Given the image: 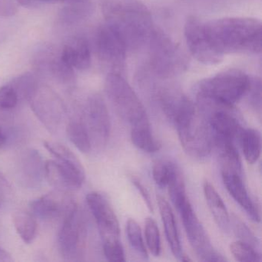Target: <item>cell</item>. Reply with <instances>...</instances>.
<instances>
[{"mask_svg": "<svg viewBox=\"0 0 262 262\" xmlns=\"http://www.w3.org/2000/svg\"><path fill=\"white\" fill-rule=\"evenodd\" d=\"M102 13L105 24L120 36L127 50L148 43L154 30L152 18L140 0H105Z\"/></svg>", "mask_w": 262, "mask_h": 262, "instance_id": "cell-1", "label": "cell"}, {"mask_svg": "<svg viewBox=\"0 0 262 262\" xmlns=\"http://www.w3.org/2000/svg\"><path fill=\"white\" fill-rule=\"evenodd\" d=\"M205 27L213 45L224 56L261 52V24L257 19L222 18L205 23Z\"/></svg>", "mask_w": 262, "mask_h": 262, "instance_id": "cell-2", "label": "cell"}, {"mask_svg": "<svg viewBox=\"0 0 262 262\" xmlns=\"http://www.w3.org/2000/svg\"><path fill=\"white\" fill-rule=\"evenodd\" d=\"M182 148L187 154L203 159L211 152L213 137L208 121L194 103L185 108L174 121Z\"/></svg>", "mask_w": 262, "mask_h": 262, "instance_id": "cell-3", "label": "cell"}, {"mask_svg": "<svg viewBox=\"0 0 262 262\" xmlns=\"http://www.w3.org/2000/svg\"><path fill=\"white\" fill-rule=\"evenodd\" d=\"M45 148L56 158L45 163V177L58 190L77 189L85 181V169L76 155L65 145L44 142Z\"/></svg>", "mask_w": 262, "mask_h": 262, "instance_id": "cell-4", "label": "cell"}, {"mask_svg": "<svg viewBox=\"0 0 262 262\" xmlns=\"http://www.w3.org/2000/svg\"><path fill=\"white\" fill-rule=\"evenodd\" d=\"M251 78L239 70H225L203 79L197 86V96L234 106L246 95Z\"/></svg>", "mask_w": 262, "mask_h": 262, "instance_id": "cell-5", "label": "cell"}, {"mask_svg": "<svg viewBox=\"0 0 262 262\" xmlns=\"http://www.w3.org/2000/svg\"><path fill=\"white\" fill-rule=\"evenodd\" d=\"M105 90L108 100L122 120L132 127L149 122L145 107L121 74L110 73L105 79Z\"/></svg>", "mask_w": 262, "mask_h": 262, "instance_id": "cell-6", "label": "cell"}, {"mask_svg": "<svg viewBox=\"0 0 262 262\" xmlns=\"http://www.w3.org/2000/svg\"><path fill=\"white\" fill-rule=\"evenodd\" d=\"M85 217L77 205L66 216L58 237L59 251L67 260H79L86 241Z\"/></svg>", "mask_w": 262, "mask_h": 262, "instance_id": "cell-7", "label": "cell"}, {"mask_svg": "<svg viewBox=\"0 0 262 262\" xmlns=\"http://www.w3.org/2000/svg\"><path fill=\"white\" fill-rule=\"evenodd\" d=\"M148 43L150 61L159 76L170 77L181 70L183 59L180 50L163 32L154 29Z\"/></svg>", "mask_w": 262, "mask_h": 262, "instance_id": "cell-8", "label": "cell"}, {"mask_svg": "<svg viewBox=\"0 0 262 262\" xmlns=\"http://www.w3.org/2000/svg\"><path fill=\"white\" fill-rule=\"evenodd\" d=\"M32 110L46 128L56 133L60 128L67 115L62 99L51 88L38 85L29 99Z\"/></svg>", "mask_w": 262, "mask_h": 262, "instance_id": "cell-9", "label": "cell"}, {"mask_svg": "<svg viewBox=\"0 0 262 262\" xmlns=\"http://www.w3.org/2000/svg\"><path fill=\"white\" fill-rule=\"evenodd\" d=\"M184 228L197 257L202 261H226L227 259L213 248L206 231L193 210L189 201L178 210Z\"/></svg>", "mask_w": 262, "mask_h": 262, "instance_id": "cell-10", "label": "cell"}, {"mask_svg": "<svg viewBox=\"0 0 262 262\" xmlns=\"http://www.w3.org/2000/svg\"><path fill=\"white\" fill-rule=\"evenodd\" d=\"M184 34L188 50L196 60L205 65H215L223 60L224 55L214 47L207 33L205 22L190 16L185 23Z\"/></svg>", "mask_w": 262, "mask_h": 262, "instance_id": "cell-11", "label": "cell"}, {"mask_svg": "<svg viewBox=\"0 0 262 262\" xmlns=\"http://www.w3.org/2000/svg\"><path fill=\"white\" fill-rule=\"evenodd\" d=\"M96 48L99 59L111 69V73L121 74L128 50L120 36L107 24L101 27L96 33Z\"/></svg>", "mask_w": 262, "mask_h": 262, "instance_id": "cell-12", "label": "cell"}, {"mask_svg": "<svg viewBox=\"0 0 262 262\" xmlns=\"http://www.w3.org/2000/svg\"><path fill=\"white\" fill-rule=\"evenodd\" d=\"M84 120L90 133L92 146L104 148L110 139L111 122L105 101L100 95L94 94L89 98Z\"/></svg>", "mask_w": 262, "mask_h": 262, "instance_id": "cell-13", "label": "cell"}, {"mask_svg": "<svg viewBox=\"0 0 262 262\" xmlns=\"http://www.w3.org/2000/svg\"><path fill=\"white\" fill-rule=\"evenodd\" d=\"M86 202L94 216L103 244L119 242V221L107 198L95 191L87 194Z\"/></svg>", "mask_w": 262, "mask_h": 262, "instance_id": "cell-14", "label": "cell"}, {"mask_svg": "<svg viewBox=\"0 0 262 262\" xmlns=\"http://www.w3.org/2000/svg\"><path fill=\"white\" fill-rule=\"evenodd\" d=\"M76 204L63 191L58 190L45 194L30 203L32 213L42 220H55L70 213Z\"/></svg>", "mask_w": 262, "mask_h": 262, "instance_id": "cell-15", "label": "cell"}, {"mask_svg": "<svg viewBox=\"0 0 262 262\" xmlns=\"http://www.w3.org/2000/svg\"><path fill=\"white\" fill-rule=\"evenodd\" d=\"M35 64L38 70L50 74L59 82L71 84L74 82V69L67 65L61 57V51L49 47L38 52Z\"/></svg>", "mask_w": 262, "mask_h": 262, "instance_id": "cell-16", "label": "cell"}, {"mask_svg": "<svg viewBox=\"0 0 262 262\" xmlns=\"http://www.w3.org/2000/svg\"><path fill=\"white\" fill-rule=\"evenodd\" d=\"M222 176L224 185L231 197L245 210L251 220L260 222L258 208L250 197L242 180V174L232 171H222Z\"/></svg>", "mask_w": 262, "mask_h": 262, "instance_id": "cell-17", "label": "cell"}, {"mask_svg": "<svg viewBox=\"0 0 262 262\" xmlns=\"http://www.w3.org/2000/svg\"><path fill=\"white\" fill-rule=\"evenodd\" d=\"M62 60L73 69L85 70L91 65V49L83 37H74L67 41L61 50Z\"/></svg>", "mask_w": 262, "mask_h": 262, "instance_id": "cell-18", "label": "cell"}, {"mask_svg": "<svg viewBox=\"0 0 262 262\" xmlns=\"http://www.w3.org/2000/svg\"><path fill=\"white\" fill-rule=\"evenodd\" d=\"M23 182L29 188H37L45 177V162L39 151L30 150L24 155L21 166Z\"/></svg>", "mask_w": 262, "mask_h": 262, "instance_id": "cell-19", "label": "cell"}, {"mask_svg": "<svg viewBox=\"0 0 262 262\" xmlns=\"http://www.w3.org/2000/svg\"><path fill=\"white\" fill-rule=\"evenodd\" d=\"M158 205L160 211L162 223L165 228V236L171 252L174 257L181 260L183 252L181 246L180 238L178 232L177 225L174 219V213L168 202L162 196L157 198Z\"/></svg>", "mask_w": 262, "mask_h": 262, "instance_id": "cell-20", "label": "cell"}, {"mask_svg": "<svg viewBox=\"0 0 262 262\" xmlns=\"http://www.w3.org/2000/svg\"><path fill=\"white\" fill-rule=\"evenodd\" d=\"M203 189L207 205L214 217V222L224 232H228L231 228L230 215L220 194L214 187L207 181L204 183Z\"/></svg>", "mask_w": 262, "mask_h": 262, "instance_id": "cell-21", "label": "cell"}, {"mask_svg": "<svg viewBox=\"0 0 262 262\" xmlns=\"http://www.w3.org/2000/svg\"><path fill=\"white\" fill-rule=\"evenodd\" d=\"M219 156L222 171H232L242 176V164L235 142L228 139H213Z\"/></svg>", "mask_w": 262, "mask_h": 262, "instance_id": "cell-22", "label": "cell"}, {"mask_svg": "<svg viewBox=\"0 0 262 262\" xmlns=\"http://www.w3.org/2000/svg\"><path fill=\"white\" fill-rule=\"evenodd\" d=\"M67 133L72 143L82 153L92 150L90 133L83 117L74 118L67 124Z\"/></svg>", "mask_w": 262, "mask_h": 262, "instance_id": "cell-23", "label": "cell"}, {"mask_svg": "<svg viewBox=\"0 0 262 262\" xmlns=\"http://www.w3.org/2000/svg\"><path fill=\"white\" fill-rule=\"evenodd\" d=\"M131 139L135 146L145 152H156L162 147L159 141L153 136L149 122L132 127Z\"/></svg>", "mask_w": 262, "mask_h": 262, "instance_id": "cell-24", "label": "cell"}, {"mask_svg": "<svg viewBox=\"0 0 262 262\" xmlns=\"http://www.w3.org/2000/svg\"><path fill=\"white\" fill-rule=\"evenodd\" d=\"M245 160L253 165L260 157L261 151V138L257 129L244 128L238 139Z\"/></svg>", "mask_w": 262, "mask_h": 262, "instance_id": "cell-25", "label": "cell"}, {"mask_svg": "<svg viewBox=\"0 0 262 262\" xmlns=\"http://www.w3.org/2000/svg\"><path fill=\"white\" fill-rule=\"evenodd\" d=\"M13 222L16 232L25 243L30 244L34 241L37 234V222L33 214L16 211L13 214Z\"/></svg>", "mask_w": 262, "mask_h": 262, "instance_id": "cell-26", "label": "cell"}, {"mask_svg": "<svg viewBox=\"0 0 262 262\" xmlns=\"http://www.w3.org/2000/svg\"><path fill=\"white\" fill-rule=\"evenodd\" d=\"M167 188L171 202L177 211L189 201L187 196L183 176L179 167L176 168L172 177L170 179Z\"/></svg>", "mask_w": 262, "mask_h": 262, "instance_id": "cell-27", "label": "cell"}, {"mask_svg": "<svg viewBox=\"0 0 262 262\" xmlns=\"http://www.w3.org/2000/svg\"><path fill=\"white\" fill-rule=\"evenodd\" d=\"M126 233L128 242L132 248L140 254L141 257L147 259L148 257V251L144 243L142 230L140 226L134 219H129L126 224Z\"/></svg>", "mask_w": 262, "mask_h": 262, "instance_id": "cell-28", "label": "cell"}, {"mask_svg": "<svg viewBox=\"0 0 262 262\" xmlns=\"http://www.w3.org/2000/svg\"><path fill=\"white\" fill-rule=\"evenodd\" d=\"M178 165L171 161H158L153 165V179L158 186L160 188H166L170 179L172 177Z\"/></svg>", "mask_w": 262, "mask_h": 262, "instance_id": "cell-29", "label": "cell"}, {"mask_svg": "<svg viewBox=\"0 0 262 262\" xmlns=\"http://www.w3.org/2000/svg\"><path fill=\"white\" fill-rule=\"evenodd\" d=\"M230 251L237 261L259 262L261 260L260 254L257 252V249L242 241L231 243Z\"/></svg>", "mask_w": 262, "mask_h": 262, "instance_id": "cell-30", "label": "cell"}, {"mask_svg": "<svg viewBox=\"0 0 262 262\" xmlns=\"http://www.w3.org/2000/svg\"><path fill=\"white\" fill-rule=\"evenodd\" d=\"M145 235L148 250L155 257L160 255L162 251L160 233L156 221L147 217L145 221Z\"/></svg>", "mask_w": 262, "mask_h": 262, "instance_id": "cell-31", "label": "cell"}, {"mask_svg": "<svg viewBox=\"0 0 262 262\" xmlns=\"http://www.w3.org/2000/svg\"><path fill=\"white\" fill-rule=\"evenodd\" d=\"M10 85L15 89L19 99L29 100L32 93L36 90L39 83L31 73H26L13 79Z\"/></svg>", "mask_w": 262, "mask_h": 262, "instance_id": "cell-32", "label": "cell"}, {"mask_svg": "<svg viewBox=\"0 0 262 262\" xmlns=\"http://www.w3.org/2000/svg\"><path fill=\"white\" fill-rule=\"evenodd\" d=\"M230 225L232 227L234 234H235L236 237H238L239 241L248 244L255 249L258 248L259 241L257 237L254 235V233L251 231V229L245 225V222H242L234 214H232L231 217H230Z\"/></svg>", "mask_w": 262, "mask_h": 262, "instance_id": "cell-33", "label": "cell"}, {"mask_svg": "<svg viewBox=\"0 0 262 262\" xmlns=\"http://www.w3.org/2000/svg\"><path fill=\"white\" fill-rule=\"evenodd\" d=\"M89 13V6L86 3L70 4L60 13L61 19L67 24H73L79 22L86 16Z\"/></svg>", "mask_w": 262, "mask_h": 262, "instance_id": "cell-34", "label": "cell"}, {"mask_svg": "<svg viewBox=\"0 0 262 262\" xmlns=\"http://www.w3.org/2000/svg\"><path fill=\"white\" fill-rule=\"evenodd\" d=\"M250 105L260 114L261 111V82L260 79H251L246 95Z\"/></svg>", "mask_w": 262, "mask_h": 262, "instance_id": "cell-35", "label": "cell"}, {"mask_svg": "<svg viewBox=\"0 0 262 262\" xmlns=\"http://www.w3.org/2000/svg\"><path fill=\"white\" fill-rule=\"evenodd\" d=\"M103 251L105 257L110 261H125V253L120 241L103 244Z\"/></svg>", "mask_w": 262, "mask_h": 262, "instance_id": "cell-36", "label": "cell"}, {"mask_svg": "<svg viewBox=\"0 0 262 262\" xmlns=\"http://www.w3.org/2000/svg\"><path fill=\"white\" fill-rule=\"evenodd\" d=\"M16 0H0V16H12L17 12Z\"/></svg>", "mask_w": 262, "mask_h": 262, "instance_id": "cell-37", "label": "cell"}, {"mask_svg": "<svg viewBox=\"0 0 262 262\" xmlns=\"http://www.w3.org/2000/svg\"><path fill=\"white\" fill-rule=\"evenodd\" d=\"M132 182L134 184L136 188H137L138 191L140 192L141 195L143 198L144 201H145V204H146L147 206H148V209H149L150 211L153 212V205H152V201H151V197H150L149 193H148V190L146 189V188H145L143 184L140 182L139 179H138L137 178H133L132 179Z\"/></svg>", "mask_w": 262, "mask_h": 262, "instance_id": "cell-38", "label": "cell"}, {"mask_svg": "<svg viewBox=\"0 0 262 262\" xmlns=\"http://www.w3.org/2000/svg\"><path fill=\"white\" fill-rule=\"evenodd\" d=\"M10 188V185L5 176L0 172V205H2L3 202L7 199Z\"/></svg>", "mask_w": 262, "mask_h": 262, "instance_id": "cell-39", "label": "cell"}, {"mask_svg": "<svg viewBox=\"0 0 262 262\" xmlns=\"http://www.w3.org/2000/svg\"><path fill=\"white\" fill-rule=\"evenodd\" d=\"M18 4L27 7H34L42 4H48V0H16Z\"/></svg>", "mask_w": 262, "mask_h": 262, "instance_id": "cell-40", "label": "cell"}, {"mask_svg": "<svg viewBox=\"0 0 262 262\" xmlns=\"http://www.w3.org/2000/svg\"><path fill=\"white\" fill-rule=\"evenodd\" d=\"M12 261H13V259L11 255H10V253L0 248V262Z\"/></svg>", "mask_w": 262, "mask_h": 262, "instance_id": "cell-41", "label": "cell"}, {"mask_svg": "<svg viewBox=\"0 0 262 262\" xmlns=\"http://www.w3.org/2000/svg\"><path fill=\"white\" fill-rule=\"evenodd\" d=\"M6 142H7V137L4 133L0 130V148L5 145Z\"/></svg>", "mask_w": 262, "mask_h": 262, "instance_id": "cell-42", "label": "cell"}, {"mask_svg": "<svg viewBox=\"0 0 262 262\" xmlns=\"http://www.w3.org/2000/svg\"><path fill=\"white\" fill-rule=\"evenodd\" d=\"M89 0H62V2H67L68 4H81V3H87Z\"/></svg>", "mask_w": 262, "mask_h": 262, "instance_id": "cell-43", "label": "cell"}, {"mask_svg": "<svg viewBox=\"0 0 262 262\" xmlns=\"http://www.w3.org/2000/svg\"><path fill=\"white\" fill-rule=\"evenodd\" d=\"M62 2V0H48V4H52V3Z\"/></svg>", "mask_w": 262, "mask_h": 262, "instance_id": "cell-44", "label": "cell"}]
</instances>
